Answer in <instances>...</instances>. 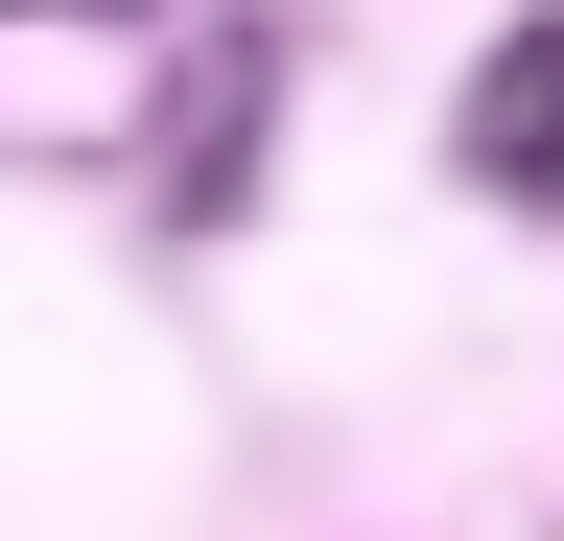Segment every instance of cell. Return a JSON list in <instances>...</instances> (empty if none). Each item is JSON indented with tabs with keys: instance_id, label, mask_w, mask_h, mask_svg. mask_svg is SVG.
Returning <instances> with one entry per match:
<instances>
[{
	"instance_id": "1",
	"label": "cell",
	"mask_w": 564,
	"mask_h": 541,
	"mask_svg": "<svg viewBox=\"0 0 564 541\" xmlns=\"http://www.w3.org/2000/svg\"><path fill=\"white\" fill-rule=\"evenodd\" d=\"M470 188H494V213H564V0L494 24V72H470Z\"/></svg>"
},
{
	"instance_id": "2",
	"label": "cell",
	"mask_w": 564,
	"mask_h": 541,
	"mask_svg": "<svg viewBox=\"0 0 564 541\" xmlns=\"http://www.w3.org/2000/svg\"><path fill=\"white\" fill-rule=\"evenodd\" d=\"M95 24H118V0H95Z\"/></svg>"
}]
</instances>
